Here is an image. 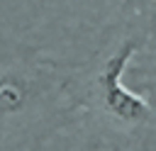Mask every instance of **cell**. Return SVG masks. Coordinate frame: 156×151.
I'll return each instance as SVG.
<instances>
[{
    "instance_id": "obj_1",
    "label": "cell",
    "mask_w": 156,
    "mask_h": 151,
    "mask_svg": "<svg viewBox=\"0 0 156 151\" xmlns=\"http://www.w3.org/2000/svg\"><path fill=\"white\" fill-rule=\"evenodd\" d=\"M73 107L71 85L56 76L49 61L24 49H17V56H5L0 83L2 149H10L15 139L24 136L37 124V117L46 124L54 117H66Z\"/></svg>"
},
{
    "instance_id": "obj_2",
    "label": "cell",
    "mask_w": 156,
    "mask_h": 151,
    "mask_svg": "<svg viewBox=\"0 0 156 151\" xmlns=\"http://www.w3.org/2000/svg\"><path fill=\"white\" fill-rule=\"evenodd\" d=\"M146 46V37H122L93 66L85 80V100L122 129H144L156 122V107L149 97L124 83L132 58Z\"/></svg>"
},
{
    "instance_id": "obj_3",
    "label": "cell",
    "mask_w": 156,
    "mask_h": 151,
    "mask_svg": "<svg viewBox=\"0 0 156 151\" xmlns=\"http://www.w3.org/2000/svg\"><path fill=\"white\" fill-rule=\"evenodd\" d=\"M149 41H154L156 44V15H154V19H151V24H149V34H146V44Z\"/></svg>"
}]
</instances>
